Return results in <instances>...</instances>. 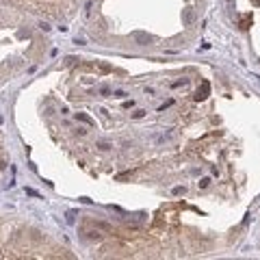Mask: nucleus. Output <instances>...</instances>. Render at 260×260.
Here are the masks:
<instances>
[{
	"label": "nucleus",
	"instance_id": "obj_1",
	"mask_svg": "<svg viewBox=\"0 0 260 260\" xmlns=\"http://www.w3.org/2000/svg\"><path fill=\"white\" fill-rule=\"evenodd\" d=\"M208 93H210V82L208 80H202L197 93H195V102H204V100L208 98Z\"/></svg>",
	"mask_w": 260,
	"mask_h": 260
},
{
	"label": "nucleus",
	"instance_id": "obj_2",
	"mask_svg": "<svg viewBox=\"0 0 260 260\" xmlns=\"http://www.w3.org/2000/svg\"><path fill=\"white\" fill-rule=\"evenodd\" d=\"M134 41L139 46H147V43H152V35H147V33H134Z\"/></svg>",
	"mask_w": 260,
	"mask_h": 260
},
{
	"label": "nucleus",
	"instance_id": "obj_3",
	"mask_svg": "<svg viewBox=\"0 0 260 260\" xmlns=\"http://www.w3.org/2000/svg\"><path fill=\"white\" fill-rule=\"evenodd\" d=\"M76 119L82 122V124H87V126H93V119H91L87 113H76Z\"/></svg>",
	"mask_w": 260,
	"mask_h": 260
},
{
	"label": "nucleus",
	"instance_id": "obj_4",
	"mask_svg": "<svg viewBox=\"0 0 260 260\" xmlns=\"http://www.w3.org/2000/svg\"><path fill=\"white\" fill-rule=\"evenodd\" d=\"M249 24H252V15H245L243 20H241V28L247 31V28H249Z\"/></svg>",
	"mask_w": 260,
	"mask_h": 260
},
{
	"label": "nucleus",
	"instance_id": "obj_5",
	"mask_svg": "<svg viewBox=\"0 0 260 260\" xmlns=\"http://www.w3.org/2000/svg\"><path fill=\"white\" fill-rule=\"evenodd\" d=\"M193 17H195L193 11H191V9H187V11H184V24H191V22H193Z\"/></svg>",
	"mask_w": 260,
	"mask_h": 260
},
{
	"label": "nucleus",
	"instance_id": "obj_6",
	"mask_svg": "<svg viewBox=\"0 0 260 260\" xmlns=\"http://www.w3.org/2000/svg\"><path fill=\"white\" fill-rule=\"evenodd\" d=\"M98 147H100L102 152H108V150H111V147H113V145H111L108 141H98Z\"/></svg>",
	"mask_w": 260,
	"mask_h": 260
},
{
	"label": "nucleus",
	"instance_id": "obj_7",
	"mask_svg": "<svg viewBox=\"0 0 260 260\" xmlns=\"http://www.w3.org/2000/svg\"><path fill=\"white\" fill-rule=\"evenodd\" d=\"M98 93H100V96H102V98H108V96H111V93H113V91H111V89H108V87H100V91H98Z\"/></svg>",
	"mask_w": 260,
	"mask_h": 260
},
{
	"label": "nucleus",
	"instance_id": "obj_8",
	"mask_svg": "<svg viewBox=\"0 0 260 260\" xmlns=\"http://www.w3.org/2000/svg\"><path fill=\"white\" fill-rule=\"evenodd\" d=\"M26 195H33V197H37V199H43V197H41V195L37 193L35 189H26Z\"/></svg>",
	"mask_w": 260,
	"mask_h": 260
},
{
	"label": "nucleus",
	"instance_id": "obj_9",
	"mask_svg": "<svg viewBox=\"0 0 260 260\" xmlns=\"http://www.w3.org/2000/svg\"><path fill=\"white\" fill-rule=\"evenodd\" d=\"M197 184H199V189H206L208 184H210V178H202V180H199Z\"/></svg>",
	"mask_w": 260,
	"mask_h": 260
},
{
	"label": "nucleus",
	"instance_id": "obj_10",
	"mask_svg": "<svg viewBox=\"0 0 260 260\" xmlns=\"http://www.w3.org/2000/svg\"><path fill=\"white\" fill-rule=\"evenodd\" d=\"M184 193H187L184 187H173V195H184Z\"/></svg>",
	"mask_w": 260,
	"mask_h": 260
},
{
	"label": "nucleus",
	"instance_id": "obj_11",
	"mask_svg": "<svg viewBox=\"0 0 260 260\" xmlns=\"http://www.w3.org/2000/svg\"><path fill=\"white\" fill-rule=\"evenodd\" d=\"M187 82H189L187 78H182V80H178V82H173L171 87H173V89H178V87H184V85H187Z\"/></svg>",
	"mask_w": 260,
	"mask_h": 260
},
{
	"label": "nucleus",
	"instance_id": "obj_12",
	"mask_svg": "<svg viewBox=\"0 0 260 260\" xmlns=\"http://www.w3.org/2000/svg\"><path fill=\"white\" fill-rule=\"evenodd\" d=\"M143 115H145V111H143V108H139V111H134V113H132V117H134V119H141Z\"/></svg>",
	"mask_w": 260,
	"mask_h": 260
},
{
	"label": "nucleus",
	"instance_id": "obj_13",
	"mask_svg": "<svg viewBox=\"0 0 260 260\" xmlns=\"http://www.w3.org/2000/svg\"><path fill=\"white\" fill-rule=\"evenodd\" d=\"M100 69L104 72V74H108V72H111V65H106V63H100Z\"/></svg>",
	"mask_w": 260,
	"mask_h": 260
},
{
	"label": "nucleus",
	"instance_id": "obj_14",
	"mask_svg": "<svg viewBox=\"0 0 260 260\" xmlns=\"http://www.w3.org/2000/svg\"><path fill=\"white\" fill-rule=\"evenodd\" d=\"M113 98H119V100H122V98H126V93H124V91H113Z\"/></svg>",
	"mask_w": 260,
	"mask_h": 260
},
{
	"label": "nucleus",
	"instance_id": "obj_15",
	"mask_svg": "<svg viewBox=\"0 0 260 260\" xmlns=\"http://www.w3.org/2000/svg\"><path fill=\"white\" fill-rule=\"evenodd\" d=\"M39 28H41V31H46V33H48V31H50V24H46V22H41V24H39Z\"/></svg>",
	"mask_w": 260,
	"mask_h": 260
},
{
	"label": "nucleus",
	"instance_id": "obj_16",
	"mask_svg": "<svg viewBox=\"0 0 260 260\" xmlns=\"http://www.w3.org/2000/svg\"><path fill=\"white\" fill-rule=\"evenodd\" d=\"M74 217H76V215H74V212H67V223H74V221H76Z\"/></svg>",
	"mask_w": 260,
	"mask_h": 260
},
{
	"label": "nucleus",
	"instance_id": "obj_17",
	"mask_svg": "<svg viewBox=\"0 0 260 260\" xmlns=\"http://www.w3.org/2000/svg\"><path fill=\"white\" fill-rule=\"evenodd\" d=\"M171 104H173V100H167V102H165V104H163V106H161V108H158V111H165V108H167V106H171Z\"/></svg>",
	"mask_w": 260,
	"mask_h": 260
},
{
	"label": "nucleus",
	"instance_id": "obj_18",
	"mask_svg": "<svg viewBox=\"0 0 260 260\" xmlns=\"http://www.w3.org/2000/svg\"><path fill=\"white\" fill-rule=\"evenodd\" d=\"M4 167H7V163H4V161H0V171H2Z\"/></svg>",
	"mask_w": 260,
	"mask_h": 260
},
{
	"label": "nucleus",
	"instance_id": "obj_19",
	"mask_svg": "<svg viewBox=\"0 0 260 260\" xmlns=\"http://www.w3.org/2000/svg\"><path fill=\"white\" fill-rule=\"evenodd\" d=\"M252 2H254L256 7H260V0H252Z\"/></svg>",
	"mask_w": 260,
	"mask_h": 260
}]
</instances>
